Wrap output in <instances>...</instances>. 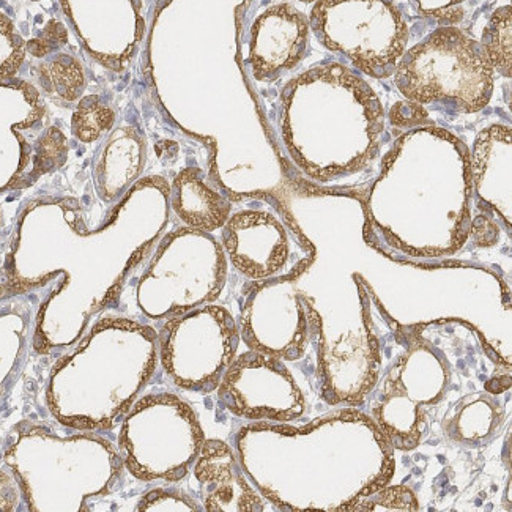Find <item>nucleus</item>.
Listing matches in <instances>:
<instances>
[{"mask_svg": "<svg viewBox=\"0 0 512 512\" xmlns=\"http://www.w3.org/2000/svg\"><path fill=\"white\" fill-rule=\"evenodd\" d=\"M201 484L207 511H262L264 503L248 486L231 448L221 440H208L202 446L194 467Z\"/></svg>", "mask_w": 512, "mask_h": 512, "instance_id": "obj_5", "label": "nucleus"}, {"mask_svg": "<svg viewBox=\"0 0 512 512\" xmlns=\"http://www.w3.org/2000/svg\"><path fill=\"white\" fill-rule=\"evenodd\" d=\"M396 86L415 103H451L476 112L492 97L494 67L478 41L462 30L442 27L402 56Z\"/></svg>", "mask_w": 512, "mask_h": 512, "instance_id": "obj_1", "label": "nucleus"}, {"mask_svg": "<svg viewBox=\"0 0 512 512\" xmlns=\"http://www.w3.org/2000/svg\"><path fill=\"white\" fill-rule=\"evenodd\" d=\"M483 46L492 67L503 75L511 76V7H503L494 13L484 30Z\"/></svg>", "mask_w": 512, "mask_h": 512, "instance_id": "obj_7", "label": "nucleus"}, {"mask_svg": "<svg viewBox=\"0 0 512 512\" xmlns=\"http://www.w3.org/2000/svg\"><path fill=\"white\" fill-rule=\"evenodd\" d=\"M309 23L290 5H279L265 13L254 26L251 62L257 78L290 70L305 56Z\"/></svg>", "mask_w": 512, "mask_h": 512, "instance_id": "obj_4", "label": "nucleus"}, {"mask_svg": "<svg viewBox=\"0 0 512 512\" xmlns=\"http://www.w3.org/2000/svg\"><path fill=\"white\" fill-rule=\"evenodd\" d=\"M311 27L325 48L374 78L393 75L409 41L404 16L390 0H317Z\"/></svg>", "mask_w": 512, "mask_h": 512, "instance_id": "obj_2", "label": "nucleus"}, {"mask_svg": "<svg viewBox=\"0 0 512 512\" xmlns=\"http://www.w3.org/2000/svg\"><path fill=\"white\" fill-rule=\"evenodd\" d=\"M305 2H311V0H305Z\"/></svg>", "mask_w": 512, "mask_h": 512, "instance_id": "obj_8", "label": "nucleus"}, {"mask_svg": "<svg viewBox=\"0 0 512 512\" xmlns=\"http://www.w3.org/2000/svg\"><path fill=\"white\" fill-rule=\"evenodd\" d=\"M175 212L190 226L215 231L227 221L231 204L202 180L199 171H185L175 180Z\"/></svg>", "mask_w": 512, "mask_h": 512, "instance_id": "obj_6", "label": "nucleus"}, {"mask_svg": "<svg viewBox=\"0 0 512 512\" xmlns=\"http://www.w3.org/2000/svg\"><path fill=\"white\" fill-rule=\"evenodd\" d=\"M224 243L235 268L248 278L276 275L289 254L286 234L268 213L242 212L232 216L224 231Z\"/></svg>", "mask_w": 512, "mask_h": 512, "instance_id": "obj_3", "label": "nucleus"}]
</instances>
